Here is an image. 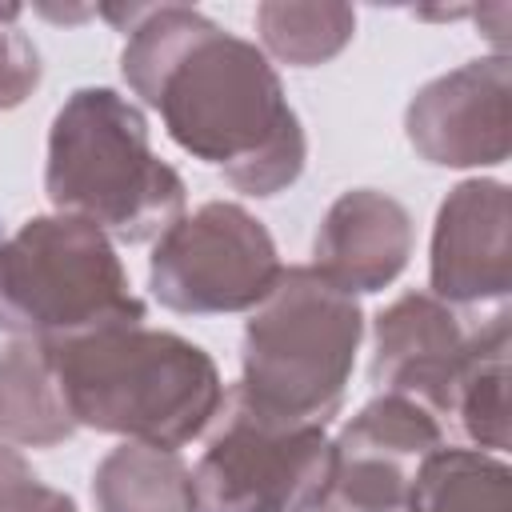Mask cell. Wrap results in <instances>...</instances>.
I'll return each mask as SVG.
<instances>
[{"label": "cell", "instance_id": "13", "mask_svg": "<svg viewBox=\"0 0 512 512\" xmlns=\"http://www.w3.org/2000/svg\"><path fill=\"white\" fill-rule=\"evenodd\" d=\"M508 352H512V328H508V308H500L480 332L468 336L444 416L464 432L472 448L492 456H504L512 444Z\"/></svg>", "mask_w": 512, "mask_h": 512}, {"label": "cell", "instance_id": "19", "mask_svg": "<svg viewBox=\"0 0 512 512\" xmlns=\"http://www.w3.org/2000/svg\"><path fill=\"white\" fill-rule=\"evenodd\" d=\"M36 484H40V476L32 472L24 452L12 448L8 440H0V512H16Z\"/></svg>", "mask_w": 512, "mask_h": 512}, {"label": "cell", "instance_id": "6", "mask_svg": "<svg viewBox=\"0 0 512 512\" xmlns=\"http://www.w3.org/2000/svg\"><path fill=\"white\" fill-rule=\"evenodd\" d=\"M212 436L192 464V512H312L332 480L320 424H280L224 392Z\"/></svg>", "mask_w": 512, "mask_h": 512}, {"label": "cell", "instance_id": "10", "mask_svg": "<svg viewBox=\"0 0 512 512\" xmlns=\"http://www.w3.org/2000/svg\"><path fill=\"white\" fill-rule=\"evenodd\" d=\"M428 284L448 308L504 304L512 288V192L504 180L472 176L440 200Z\"/></svg>", "mask_w": 512, "mask_h": 512}, {"label": "cell", "instance_id": "9", "mask_svg": "<svg viewBox=\"0 0 512 512\" xmlns=\"http://www.w3.org/2000/svg\"><path fill=\"white\" fill-rule=\"evenodd\" d=\"M404 136L420 160L440 168H496L512 152V60H468L404 108Z\"/></svg>", "mask_w": 512, "mask_h": 512}, {"label": "cell", "instance_id": "1", "mask_svg": "<svg viewBox=\"0 0 512 512\" xmlns=\"http://www.w3.org/2000/svg\"><path fill=\"white\" fill-rule=\"evenodd\" d=\"M124 32L120 72L160 112L168 136L224 172L244 196H276L300 180L308 136L272 60L184 4H104Z\"/></svg>", "mask_w": 512, "mask_h": 512}, {"label": "cell", "instance_id": "11", "mask_svg": "<svg viewBox=\"0 0 512 512\" xmlns=\"http://www.w3.org/2000/svg\"><path fill=\"white\" fill-rule=\"evenodd\" d=\"M468 332L460 316L432 292H404L376 312L372 324V384L424 404L440 424L448 416L452 380Z\"/></svg>", "mask_w": 512, "mask_h": 512}, {"label": "cell", "instance_id": "5", "mask_svg": "<svg viewBox=\"0 0 512 512\" xmlns=\"http://www.w3.org/2000/svg\"><path fill=\"white\" fill-rule=\"evenodd\" d=\"M116 324H144L116 244L76 216H32L0 240V332L60 344Z\"/></svg>", "mask_w": 512, "mask_h": 512}, {"label": "cell", "instance_id": "17", "mask_svg": "<svg viewBox=\"0 0 512 512\" xmlns=\"http://www.w3.org/2000/svg\"><path fill=\"white\" fill-rule=\"evenodd\" d=\"M260 52L292 68H316L352 44L356 12L348 4H288L268 0L256 8Z\"/></svg>", "mask_w": 512, "mask_h": 512}, {"label": "cell", "instance_id": "12", "mask_svg": "<svg viewBox=\"0 0 512 512\" xmlns=\"http://www.w3.org/2000/svg\"><path fill=\"white\" fill-rule=\"evenodd\" d=\"M312 256V268L344 292H380L408 268L412 216L388 192L348 188L328 204L312 240Z\"/></svg>", "mask_w": 512, "mask_h": 512}, {"label": "cell", "instance_id": "14", "mask_svg": "<svg viewBox=\"0 0 512 512\" xmlns=\"http://www.w3.org/2000/svg\"><path fill=\"white\" fill-rule=\"evenodd\" d=\"M72 432L76 420L60 392L52 348L40 340H16L0 356V440L12 448H52Z\"/></svg>", "mask_w": 512, "mask_h": 512}, {"label": "cell", "instance_id": "15", "mask_svg": "<svg viewBox=\"0 0 512 512\" xmlns=\"http://www.w3.org/2000/svg\"><path fill=\"white\" fill-rule=\"evenodd\" d=\"M96 512H192V468L172 448H112L92 472Z\"/></svg>", "mask_w": 512, "mask_h": 512}, {"label": "cell", "instance_id": "8", "mask_svg": "<svg viewBox=\"0 0 512 512\" xmlns=\"http://www.w3.org/2000/svg\"><path fill=\"white\" fill-rule=\"evenodd\" d=\"M444 444V424L416 400L376 392L332 440V480L312 512H408L412 476Z\"/></svg>", "mask_w": 512, "mask_h": 512}, {"label": "cell", "instance_id": "3", "mask_svg": "<svg viewBox=\"0 0 512 512\" xmlns=\"http://www.w3.org/2000/svg\"><path fill=\"white\" fill-rule=\"evenodd\" d=\"M44 192L60 216L124 244L164 236L188 200L180 172L152 152L144 112L116 88H76L56 108Z\"/></svg>", "mask_w": 512, "mask_h": 512}, {"label": "cell", "instance_id": "4", "mask_svg": "<svg viewBox=\"0 0 512 512\" xmlns=\"http://www.w3.org/2000/svg\"><path fill=\"white\" fill-rule=\"evenodd\" d=\"M360 340V300L312 264H288L248 312L236 392L280 424L324 428L344 404Z\"/></svg>", "mask_w": 512, "mask_h": 512}, {"label": "cell", "instance_id": "7", "mask_svg": "<svg viewBox=\"0 0 512 512\" xmlns=\"http://www.w3.org/2000/svg\"><path fill=\"white\" fill-rule=\"evenodd\" d=\"M272 232L236 200H208L184 212L148 256L152 296L180 316L252 312L280 276Z\"/></svg>", "mask_w": 512, "mask_h": 512}, {"label": "cell", "instance_id": "18", "mask_svg": "<svg viewBox=\"0 0 512 512\" xmlns=\"http://www.w3.org/2000/svg\"><path fill=\"white\" fill-rule=\"evenodd\" d=\"M40 84V52L16 28L0 24V112L20 108Z\"/></svg>", "mask_w": 512, "mask_h": 512}, {"label": "cell", "instance_id": "16", "mask_svg": "<svg viewBox=\"0 0 512 512\" xmlns=\"http://www.w3.org/2000/svg\"><path fill=\"white\" fill-rule=\"evenodd\" d=\"M408 512H512V468L504 456L440 444L412 476Z\"/></svg>", "mask_w": 512, "mask_h": 512}, {"label": "cell", "instance_id": "2", "mask_svg": "<svg viewBox=\"0 0 512 512\" xmlns=\"http://www.w3.org/2000/svg\"><path fill=\"white\" fill-rule=\"evenodd\" d=\"M48 348L76 428L180 452L224 404L216 360L180 332L116 324Z\"/></svg>", "mask_w": 512, "mask_h": 512}, {"label": "cell", "instance_id": "20", "mask_svg": "<svg viewBox=\"0 0 512 512\" xmlns=\"http://www.w3.org/2000/svg\"><path fill=\"white\" fill-rule=\"evenodd\" d=\"M16 512H80V508H76V500H72V496H64L60 488H48V484L40 480Z\"/></svg>", "mask_w": 512, "mask_h": 512}]
</instances>
